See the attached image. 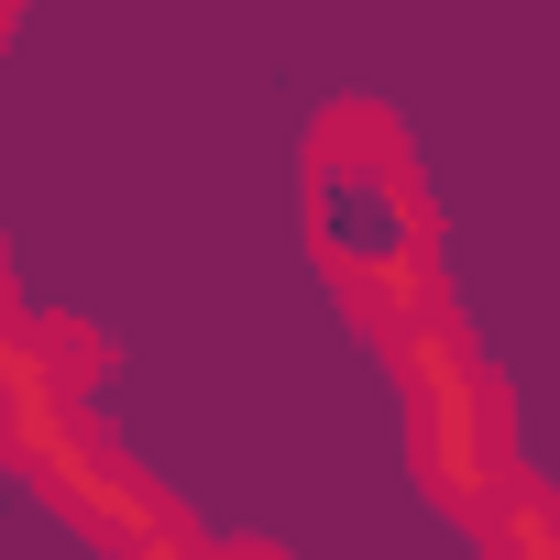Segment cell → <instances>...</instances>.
Listing matches in <instances>:
<instances>
[{"mask_svg": "<svg viewBox=\"0 0 560 560\" xmlns=\"http://www.w3.org/2000/svg\"><path fill=\"white\" fill-rule=\"evenodd\" d=\"M472 516H483L494 560H560V505H549L538 483H516V472H505V483H494V494H483Z\"/></svg>", "mask_w": 560, "mask_h": 560, "instance_id": "4", "label": "cell"}, {"mask_svg": "<svg viewBox=\"0 0 560 560\" xmlns=\"http://www.w3.org/2000/svg\"><path fill=\"white\" fill-rule=\"evenodd\" d=\"M23 341V308H12V287H0V352H12Z\"/></svg>", "mask_w": 560, "mask_h": 560, "instance_id": "5", "label": "cell"}, {"mask_svg": "<svg viewBox=\"0 0 560 560\" xmlns=\"http://www.w3.org/2000/svg\"><path fill=\"white\" fill-rule=\"evenodd\" d=\"M308 231H319V264L330 287L396 341L418 319H440V275H429V198H418V165L396 143L385 110H330L319 143H308Z\"/></svg>", "mask_w": 560, "mask_h": 560, "instance_id": "1", "label": "cell"}, {"mask_svg": "<svg viewBox=\"0 0 560 560\" xmlns=\"http://www.w3.org/2000/svg\"><path fill=\"white\" fill-rule=\"evenodd\" d=\"M34 483H45V494H56V505H67V516H78L89 538H110V549H132V538H143V527L165 516V494H154V483H143L132 462H110V451H100L89 429H67V440H56V451L34 462Z\"/></svg>", "mask_w": 560, "mask_h": 560, "instance_id": "3", "label": "cell"}, {"mask_svg": "<svg viewBox=\"0 0 560 560\" xmlns=\"http://www.w3.org/2000/svg\"><path fill=\"white\" fill-rule=\"evenodd\" d=\"M396 374H407V407H418L407 440H418L429 494L472 516V505L505 483V396H494V374L472 363V341H462L451 319L396 330Z\"/></svg>", "mask_w": 560, "mask_h": 560, "instance_id": "2", "label": "cell"}, {"mask_svg": "<svg viewBox=\"0 0 560 560\" xmlns=\"http://www.w3.org/2000/svg\"><path fill=\"white\" fill-rule=\"evenodd\" d=\"M0 45H12V0H0Z\"/></svg>", "mask_w": 560, "mask_h": 560, "instance_id": "6", "label": "cell"}]
</instances>
